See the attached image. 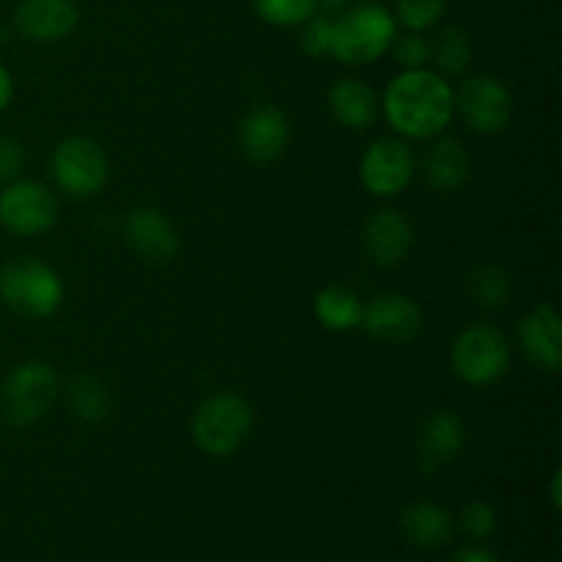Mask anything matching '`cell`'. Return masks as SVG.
<instances>
[{
  "instance_id": "484cf974",
  "label": "cell",
  "mask_w": 562,
  "mask_h": 562,
  "mask_svg": "<svg viewBox=\"0 0 562 562\" xmlns=\"http://www.w3.org/2000/svg\"><path fill=\"white\" fill-rule=\"evenodd\" d=\"M448 0H398L395 3V22L406 31L423 33L437 25L445 16Z\"/></svg>"
},
{
  "instance_id": "6da1fadb",
  "label": "cell",
  "mask_w": 562,
  "mask_h": 562,
  "mask_svg": "<svg viewBox=\"0 0 562 562\" xmlns=\"http://www.w3.org/2000/svg\"><path fill=\"white\" fill-rule=\"evenodd\" d=\"M384 115L401 137L428 140L453 119V88L431 69L401 71L384 91Z\"/></svg>"
},
{
  "instance_id": "e575fe53",
  "label": "cell",
  "mask_w": 562,
  "mask_h": 562,
  "mask_svg": "<svg viewBox=\"0 0 562 562\" xmlns=\"http://www.w3.org/2000/svg\"><path fill=\"white\" fill-rule=\"evenodd\" d=\"M362 3H373V0H362Z\"/></svg>"
},
{
  "instance_id": "277c9868",
  "label": "cell",
  "mask_w": 562,
  "mask_h": 562,
  "mask_svg": "<svg viewBox=\"0 0 562 562\" xmlns=\"http://www.w3.org/2000/svg\"><path fill=\"white\" fill-rule=\"evenodd\" d=\"M58 401V373L44 360H25L5 376L0 387V412L14 428L44 420Z\"/></svg>"
},
{
  "instance_id": "d4e9b609",
  "label": "cell",
  "mask_w": 562,
  "mask_h": 562,
  "mask_svg": "<svg viewBox=\"0 0 562 562\" xmlns=\"http://www.w3.org/2000/svg\"><path fill=\"white\" fill-rule=\"evenodd\" d=\"M252 9L263 22L278 27H296L316 14L313 0H252Z\"/></svg>"
},
{
  "instance_id": "9c48e42d",
  "label": "cell",
  "mask_w": 562,
  "mask_h": 562,
  "mask_svg": "<svg viewBox=\"0 0 562 562\" xmlns=\"http://www.w3.org/2000/svg\"><path fill=\"white\" fill-rule=\"evenodd\" d=\"M55 220H58V198L42 181L14 179L0 192V225L9 234H47Z\"/></svg>"
},
{
  "instance_id": "7a4b0ae2",
  "label": "cell",
  "mask_w": 562,
  "mask_h": 562,
  "mask_svg": "<svg viewBox=\"0 0 562 562\" xmlns=\"http://www.w3.org/2000/svg\"><path fill=\"white\" fill-rule=\"evenodd\" d=\"M398 36V22L384 5L360 3L344 9L333 20V49L329 55L346 66L376 64Z\"/></svg>"
},
{
  "instance_id": "52a82bcc",
  "label": "cell",
  "mask_w": 562,
  "mask_h": 562,
  "mask_svg": "<svg viewBox=\"0 0 562 562\" xmlns=\"http://www.w3.org/2000/svg\"><path fill=\"white\" fill-rule=\"evenodd\" d=\"M53 176L60 192L86 201V198L99 195L108 184V154L97 140L86 135L66 137L53 151Z\"/></svg>"
},
{
  "instance_id": "e0dca14e",
  "label": "cell",
  "mask_w": 562,
  "mask_h": 562,
  "mask_svg": "<svg viewBox=\"0 0 562 562\" xmlns=\"http://www.w3.org/2000/svg\"><path fill=\"white\" fill-rule=\"evenodd\" d=\"M75 0H22L16 5L14 22L22 36L38 44H53L69 36L77 27Z\"/></svg>"
},
{
  "instance_id": "5bb4252c",
  "label": "cell",
  "mask_w": 562,
  "mask_h": 562,
  "mask_svg": "<svg viewBox=\"0 0 562 562\" xmlns=\"http://www.w3.org/2000/svg\"><path fill=\"white\" fill-rule=\"evenodd\" d=\"M412 247H415V225L395 209L376 212L362 231V250L382 269L398 267Z\"/></svg>"
},
{
  "instance_id": "83f0119b",
  "label": "cell",
  "mask_w": 562,
  "mask_h": 562,
  "mask_svg": "<svg viewBox=\"0 0 562 562\" xmlns=\"http://www.w3.org/2000/svg\"><path fill=\"white\" fill-rule=\"evenodd\" d=\"M461 530L472 538V541H483L497 530V510L486 499H472L461 510Z\"/></svg>"
},
{
  "instance_id": "d6a6232c",
  "label": "cell",
  "mask_w": 562,
  "mask_h": 562,
  "mask_svg": "<svg viewBox=\"0 0 562 562\" xmlns=\"http://www.w3.org/2000/svg\"><path fill=\"white\" fill-rule=\"evenodd\" d=\"M313 3H316V14L329 16V14H338V11H344L349 0H313Z\"/></svg>"
},
{
  "instance_id": "8992f818",
  "label": "cell",
  "mask_w": 562,
  "mask_h": 562,
  "mask_svg": "<svg viewBox=\"0 0 562 562\" xmlns=\"http://www.w3.org/2000/svg\"><path fill=\"white\" fill-rule=\"evenodd\" d=\"M450 362L461 382L472 387H488L508 373L510 344L503 329L492 324H472L456 338Z\"/></svg>"
},
{
  "instance_id": "cb8c5ba5",
  "label": "cell",
  "mask_w": 562,
  "mask_h": 562,
  "mask_svg": "<svg viewBox=\"0 0 562 562\" xmlns=\"http://www.w3.org/2000/svg\"><path fill=\"white\" fill-rule=\"evenodd\" d=\"M470 296L486 311H499L514 296V280L497 263H477L470 272Z\"/></svg>"
},
{
  "instance_id": "ffe728a7",
  "label": "cell",
  "mask_w": 562,
  "mask_h": 562,
  "mask_svg": "<svg viewBox=\"0 0 562 562\" xmlns=\"http://www.w3.org/2000/svg\"><path fill=\"white\" fill-rule=\"evenodd\" d=\"M329 110L338 124L349 126V130H368L376 121L379 102L368 82L357 80V77H344L329 91Z\"/></svg>"
},
{
  "instance_id": "3957f363",
  "label": "cell",
  "mask_w": 562,
  "mask_h": 562,
  "mask_svg": "<svg viewBox=\"0 0 562 562\" xmlns=\"http://www.w3.org/2000/svg\"><path fill=\"white\" fill-rule=\"evenodd\" d=\"M252 431V406L236 393H214L192 417V439L214 459L236 453Z\"/></svg>"
},
{
  "instance_id": "44dd1931",
  "label": "cell",
  "mask_w": 562,
  "mask_h": 562,
  "mask_svg": "<svg viewBox=\"0 0 562 562\" xmlns=\"http://www.w3.org/2000/svg\"><path fill=\"white\" fill-rule=\"evenodd\" d=\"M362 300L346 285H327L316 294L313 302V313L322 322V327L333 329V333H349V329L360 327L362 322Z\"/></svg>"
},
{
  "instance_id": "ba28073f",
  "label": "cell",
  "mask_w": 562,
  "mask_h": 562,
  "mask_svg": "<svg viewBox=\"0 0 562 562\" xmlns=\"http://www.w3.org/2000/svg\"><path fill=\"white\" fill-rule=\"evenodd\" d=\"M453 110L461 121L481 135H497L514 119V93L492 75L467 77L453 93Z\"/></svg>"
},
{
  "instance_id": "4316f807",
  "label": "cell",
  "mask_w": 562,
  "mask_h": 562,
  "mask_svg": "<svg viewBox=\"0 0 562 562\" xmlns=\"http://www.w3.org/2000/svg\"><path fill=\"white\" fill-rule=\"evenodd\" d=\"M393 55L398 60V66L404 71L412 69H426L431 64V42H428L423 33L415 31H406L404 36H395L393 42Z\"/></svg>"
},
{
  "instance_id": "836d02e7",
  "label": "cell",
  "mask_w": 562,
  "mask_h": 562,
  "mask_svg": "<svg viewBox=\"0 0 562 562\" xmlns=\"http://www.w3.org/2000/svg\"><path fill=\"white\" fill-rule=\"evenodd\" d=\"M560 483H562V472L558 470V472H554V477H552V488H549V492H552L554 508H560V503H562V499H560Z\"/></svg>"
},
{
  "instance_id": "30bf717a",
  "label": "cell",
  "mask_w": 562,
  "mask_h": 562,
  "mask_svg": "<svg viewBox=\"0 0 562 562\" xmlns=\"http://www.w3.org/2000/svg\"><path fill=\"white\" fill-rule=\"evenodd\" d=\"M412 176H415V154L409 143L398 137H379L360 159L362 184L379 198L401 195L409 187Z\"/></svg>"
},
{
  "instance_id": "ac0fdd59",
  "label": "cell",
  "mask_w": 562,
  "mask_h": 562,
  "mask_svg": "<svg viewBox=\"0 0 562 562\" xmlns=\"http://www.w3.org/2000/svg\"><path fill=\"white\" fill-rule=\"evenodd\" d=\"M470 151L456 137H442L423 157V176H426L428 187H434L442 195L459 192L467 184V179H470Z\"/></svg>"
},
{
  "instance_id": "d6986e66",
  "label": "cell",
  "mask_w": 562,
  "mask_h": 562,
  "mask_svg": "<svg viewBox=\"0 0 562 562\" xmlns=\"http://www.w3.org/2000/svg\"><path fill=\"white\" fill-rule=\"evenodd\" d=\"M401 530L412 547L434 552V549H442L450 543L453 519L442 505L423 499V503H412L401 510Z\"/></svg>"
},
{
  "instance_id": "603a6c76",
  "label": "cell",
  "mask_w": 562,
  "mask_h": 562,
  "mask_svg": "<svg viewBox=\"0 0 562 562\" xmlns=\"http://www.w3.org/2000/svg\"><path fill=\"white\" fill-rule=\"evenodd\" d=\"M431 60L437 66V75L459 77L464 75L472 60V38L459 25H448L437 33L431 42Z\"/></svg>"
},
{
  "instance_id": "8fae6325",
  "label": "cell",
  "mask_w": 562,
  "mask_h": 562,
  "mask_svg": "<svg viewBox=\"0 0 562 562\" xmlns=\"http://www.w3.org/2000/svg\"><path fill=\"white\" fill-rule=\"evenodd\" d=\"M423 322H426L423 307L412 296L379 294L362 307L360 327H366V333L382 344L401 346L420 335Z\"/></svg>"
},
{
  "instance_id": "2e32d148",
  "label": "cell",
  "mask_w": 562,
  "mask_h": 562,
  "mask_svg": "<svg viewBox=\"0 0 562 562\" xmlns=\"http://www.w3.org/2000/svg\"><path fill=\"white\" fill-rule=\"evenodd\" d=\"M289 119L274 104H261L252 108L245 115L239 130L241 151L252 159V162H274L280 154L289 146Z\"/></svg>"
},
{
  "instance_id": "4fadbf2b",
  "label": "cell",
  "mask_w": 562,
  "mask_h": 562,
  "mask_svg": "<svg viewBox=\"0 0 562 562\" xmlns=\"http://www.w3.org/2000/svg\"><path fill=\"white\" fill-rule=\"evenodd\" d=\"M124 239L130 250L146 263H170L179 250V236L159 209L137 206L124 220Z\"/></svg>"
},
{
  "instance_id": "7402d4cb",
  "label": "cell",
  "mask_w": 562,
  "mask_h": 562,
  "mask_svg": "<svg viewBox=\"0 0 562 562\" xmlns=\"http://www.w3.org/2000/svg\"><path fill=\"white\" fill-rule=\"evenodd\" d=\"M66 404L71 415L86 423H102L113 409L110 390L97 376H75L66 387Z\"/></svg>"
},
{
  "instance_id": "9a60e30c",
  "label": "cell",
  "mask_w": 562,
  "mask_h": 562,
  "mask_svg": "<svg viewBox=\"0 0 562 562\" xmlns=\"http://www.w3.org/2000/svg\"><path fill=\"white\" fill-rule=\"evenodd\" d=\"M562 333H560V316L554 305L541 302L532 307L519 324V344L527 360L536 368L547 373H558L562 366Z\"/></svg>"
},
{
  "instance_id": "1f68e13d",
  "label": "cell",
  "mask_w": 562,
  "mask_h": 562,
  "mask_svg": "<svg viewBox=\"0 0 562 562\" xmlns=\"http://www.w3.org/2000/svg\"><path fill=\"white\" fill-rule=\"evenodd\" d=\"M11 99H14V77H11V71L0 64V113L9 108Z\"/></svg>"
},
{
  "instance_id": "5b68a950",
  "label": "cell",
  "mask_w": 562,
  "mask_h": 562,
  "mask_svg": "<svg viewBox=\"0 0 562 562\" xmlns=\"http://www.w3.org/2000/svg\"><path fill=\"white\" fill-rule=\"evenodd\" d=\"M0 300L25 318H49L64 302V283L44 261H11L0 269Z\"/></svg>"
},
{
  "instance_id": "7c38bea8",
  "label": "cell",
  "mask_w": 562,
  "mask_h": 562,
  "mask_svg": "<svg viewBox=\"0 0 562 562\" xmlns=\"http://www.w3.org/2000/svg\"><path fill=\"white\" fill-rule=\"evenodd\" d=\"M467 445V426L456 412L439 409L417 428V467L423 475H434L461 456Z\"/></svg>"
},
{
  "instance_id": "f1b7e54d",
  "label": "cell",
  "mask_w": 562,
  "mask_h": 562,
  "mask_svg": "<svg viewBox=\"0 0 562 562\" xmlns=\"http://www.w3.org/2000/svg\"><path fill=\"white\" fill-rule=\"evenodd\" d=\"M300 44L311 58L329 55V49H333V20L324 14H313L311 20L302 22Z\"/></svg>"
},
{
  "instance_id": "f546056e",
  "label": "cell",
  "mask_w": 562,
  "mask_h": 562,
  "mask_svg": "<svg viewBox=\"0 0 562 562\" xmlns=\"http://www.w3.org/2000/svg\"><path fill=\"white\" fill-rule=\"evenodd\" d=\"M25 168V148L14 137H0V181H14Z\"/></svg>"
},
{
  "instance_id": "4dcf8cb0",
  "label": "cell",
  "mask_w": 562,
  "mask_h": 562,
  "mask_svg": "<svg viewBox=\"0 0 562 562\" xmlns=\"http://www.w3.org/2000/svg\"><path fill=\"white\" fill-rule=\"evenodd\" d=\"M453 562H499V558L483 547H470V549H461Z\"/></svg>"
}]
</instances>
